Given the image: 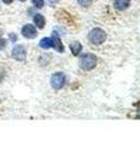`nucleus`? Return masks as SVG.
I'll list each match as a JSON object with an SVG mask.
<instances>
[{
  "mask_svg": "<svg viewBox=\"0 0 140 146\" xmlns=\"http://www.w3.org/2000/svg\"><path fill=\"white\" fill-rule=\"evenodd\" d=\"M96 63H98V57L94 54L87 52L79 57V66L85 71H92L96 66Z\"/></svg>",
  "mask_w": 140,
  "mask_h": 146,
  "instance_id": "1",
  "label": "nucleus"
},
{
  "mask_svg": "<svg viewBox=\"0 0 140 146\" xmlns=\"http://www.w3.org/2000/svg\"><path fill=\"white\" fill-rule=\"evenodd\" d=\"M89 42L94 45H101L106 40V33L101 28H94L89 32L88 34Z\"/></svg>",
  "mask_w": 140,
  "mask_h": 146,
  "instance_id": "2",
  "label": "nucleus"
},
{
  "mask_svg": "<svg viewBox=\"0 0 140 146\" xmlns=\"http://www.w3.org/2000/svg\"><path fill=\"white\" fill-rule=\"evenodd\" d=\"M66 82H67V77L62 72H56L50 77V84L52 86V89L55 90L62 89L66 85Z\"/></svg>",
  "mask_w": 140,
  "mask_h": 146,
  "instance_id": "3",
  "label": "nucleus"
},
{
  "mask_svg": "<svg viewBox=\"0 0 140 146\" xmlns=\"http://www.w3.org/2000/svg\"><path fill=\"white\" fill-rule=\"evenodd\" d=\"M11 56L17 61H25L27 56V51L23 45H15L11 51Z\"/></svg>",
  "mask_w": 140,
  "mask_h": 146,
  "instance_id": "4",
  "label": "nucleus"
},
{
  "mask_svg": "<svg viewBox=\"0 0 140 146\" xmlns=\"http://www.w3.org/2000/svg\"><path fill=\"white\" fill-rule=\"evenodd\" d=\"M21 33L27 39H33V38H35V36L38 35L37 28H35L33 25H25L23 27H22V29H21Z\"/></svg>",
  "mask_w": 140,
  "mask_h": 146,
  "instance_id": "5",
  "label": "nucleus"
},
{
  "mask_svg": "<svg viewBox=\"0 0 140 146\" xmlns=\"http://www.w3.org/2000/svg\"><path fill=\"white\" fill-rule=\"evenodd\" d=\"M51 48L55 49L57 52H64L65 51V46H64V44H62L60 36H58V34L56 33V32H54L52 35H51Z\"/></svg>",
  "mask_w": 140,
  "mask_h": 146,
  "instance_id": "6",
  "label": "nucleus"
},
{
  "mask_svg": "<svg viewBox=\"0 0 140 146\" xmlns=\"http://www.w3.org/2000/svg\"><path fill=\"white\" fill-rule=\"evenodd\" d=\"M130 5V0H115L113 6L119 11H123L125 9H128Z\"/></svg>",
  "mask_w": 140,
  "mask_h": 146,
  "instance_id": "7",
  "label": "nucleus"
},
{
  "mask_svg": "<svg viewBox=\"0 0 140 146\" xmlns=\"http://www.w3.org/2000/svg\"><path fill=\"white\" fill-rule=\"evenodd\" d=\"M33 22H34V25L40 29H43L45 27V18H44L43 15H40V13H35L34 17H33Z\"/></svg>",
  "mask_w": 140,
  "mask_h": 146,
  "instance_id": "8",
  "label": "nucleus"
},
{
  "mask_svg": "<svg viewBox=\"0 0 140 146\" xmlns=\"http://www.w3.org/2000/svg\"><path fill=\"white\" fill-rule=\"evenodd\" d=\"M70 49H71V52L73 56H78V55L82 52V44L79 42H73L71 45H70Z\"/></svg>",
  "mask_w": 140,
  "mask_h": 146,
  "instance_id": "9",
  "label": "nucleus"
},
{
  "mask_svg": "<svg viewBox=\"0 0 140 146\" xmlns=\"http://www.w3.org/2000/svg\"><path fill=\"white\" fill-rule=\"evenodd\" d=\"M39 46L42 49H50L51 48V38H43L39 42Z\"/></svg>",
  "mask_w": 140,
  "mask_h": 146,
  "instance_id": "10",
  "label": "nucleus"
},
{
  "mask_svg": "<svg viewBox=\"0 0 140 146\" xmlns=\"http://www.w3.org/2000/svg\"><path fill=\"white\" fill-rule=\"evenodd\" d=\"M77 1H78L79 5H82L83 7H89L90 5H92L93 0H77Z\"/></svg>",
  "mask_w": 140,
  "mask_h": 146,
  "instance_id": "11",
  "label": "nucleus"
},
{
  "mask_svg": "<svg viewBox=\"0 0 140 146\" xmlns=\"http://www.w3.org/2000/svg\"><path fill=\"white\" fill-rule=\"evenodd\" d=\"M32 1L34 4V6L38 9H42L44 6V0H32Z\"/></svg>",
  "mask_w": 140,
  "mask_h": 146,
  "instance_id": "12",
  "label": "nucleus"
},
{
  "mask_svg": "<svg viewBox=\"0 0 140 146\" xmlns=\"http://www.w3.org/2000/svg\"><path fill=\"white\" fill-rule=\"evenodd\" d=\"M6 48V40L4 38H0V50L5 49Z\"/></svg>",
  "mask_w": 140,
  "mask_h": 146,
  "instance_id": "13",
  "label": "nucleus"
},
{
  "mask_svg": "<svg viewBox=\"0 0 140 146\" xmlns=\"http://www.w3.org/2000/svg\"><path fill=\"white\" fill-rule=\"evenodd\" d=\"M9 38H10V40H11L12 43H15L16 40H17V35L15 33H10V34H9Z\"/></svg>",
  "mask_w": 140,
  "mask_h": 146,
  "instance_id": "14",
  "label": "nucleus"
},
{
  "mask_svg": "<svg viewBox=\"0 0 140 146\" xmlns=\"http://www.w3.org/2000/svg\"><path fill=\"white\" fill-rule=\"evenodd\" d=\"M48 3H49V5L50 6H55L56 4L58 3V0H48Z\"/></svg>",
  "mask_w": 140,
  "mask_h": 146,
  "instance_id": "15",
  "label": "nucleus"
},
{
  "mask_svg": "<svg viewBox=\"0 0 140 146\" xmlns=\"http://www.w3.org/2000/svg\"><path fill=\"white\" fill-rule=\"evenodd\" d=\"M3 1L5 3V4H11V3H12V0H3Z\"/></svg>",
  "mask_w": 140,
  "mask_h": 146,
  "instance_id": "16",
  "label": "nucleus"
},
{
  "mask_svg": "<svg viewBox=\"0 0 140 146\" xmlns=\"http://www.w3.org/2000/svg\"><path fill=\"white\" fill-rule=\"evenodd\" d=\"M20 1H26V0H20Z\"/></svg>",
  "mask_w": 140,
  "mask_h": 146,
  "instance_id": "17",
  "label": "nucleus"
}]
</instances>
